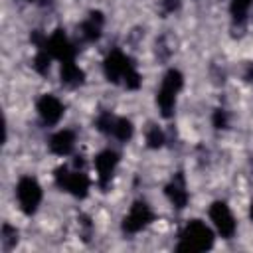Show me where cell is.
Segmentation results:
<instances>
[{"instance_id":"6da1fadb","label":"cell","mask_w":253,"mask_h":253,"mask_svg":"<svg viewBox=\"0 0 253 253\" xmlns=\"http://www.w3.org/2000/svg\"><path fill=\"white\" fill-rule=\"evenodd\" d=\"M213 245V235L210 231V227L198 219L190 221L182 235H180V251H206Z\"/></svg>"},{"instance_id":"7a4b0ae2","label":"cell","mask_w":253,"mask_h":253,"mask_svg":"<svg viewBox=\"0 0 253 253\" xmlns=\"http://www.w3.org/2000/svg\"><path fill=\"white\" fill-rule=\"evenodd\" d=\"M18 202H20V208L26 211V213H34L36 208L40 206V200H42V188L40 184L30 178V176H24L20 182H18Z\"/></svg>"},{"instance_id":"3957f363","label":"cell","mask_w":253,"mask_h":253,"mask_svg":"<svg viewBox=\"0 0 253 253\" xmlns=\"http://www.w3.org/2000/svg\"><path fill=\"white\" fill-rule=\"evenodd\" d=\"M55 178L61 188H65L67 192H71L77 198H83L89 190V178L83 172H69L67 168H57Z\"/></svg>"},{"instance_id":"277c9868","label":"cell","mask_w":253,"mask_h":253,"mask_svg":"<svg viewBox=\"0 0 253 253\" xmlns=\"http://www.w3.org/2000/svg\"><path fill=\"white\" fill-rule=\"evenodd\" d=\"M152 221V211H150V208L144 204V202H136L132 208H130V211L125 215V219H123V229L126 231V233H136V231H140L144 225H148Z\"/></svg>"},{"instance_id":"5b68a950","label":"cell","mask_w":253,"mask_h":253,"mask_svg":"<svg viewBox=\"0 0 253 253\" xmlns=\"http://www.w3.org/2000/svg\"><path fill=\"white\" fill-rule=\"evenodd\" d=\"M210 217H211L213 225L217 227V231H219L223 237H231V235L235 233V219H233L229 208H227L223 202L211 204V208H210Z\"/></svg>"},{"instance_id":"8992f818","label":"cell","mask_w":253,"mask_h":253,"mask_svg":"<svg viewBox=\"0 0 253 253\" xmlns=\"http://www.w3.org/2000/svg\"><path fill=\"white\" fill-rule=\"evenodd\" d=\"M43 47L49 51L51 57L61 59V61H71L73 55H75V49H73V45L69 43V40L65 38L63 32H55V34L45 42Z\"/></svg>"},{"instance_id":"52a82bcc","label":"cell","mask_w":253,"mask_h":253,"mask_svg":"<svg viewBox=\"0 0 253 253\" xmlns=\"http://www.w3.org/2000/svg\"><path fill=\"white\" fill-rule=\"evenodd\" d=\"M130 67H134V65H132L130 59H128L126 55H123L121 51H113V53H109V57L105 59V75H107L109 81H119V79H123L125 73H126Z\"/></svg>"},{"instance_id":"ba28073f","label":"cell","mask_w":253,"mask_h":253,"mask_svg":"<svg viewBox=\"0 0 253 253\" xmlns=\"http://www.w3.org/2000/svg\"><path fill=\"white\" fill-rule=\"evenodd\" d=\"M38 113H40V117L43 119V123L55 125V123L61 119V115H63V105H61V101H59L57 97H53V95H43V97L38 101Z\"/></svg>"},{"instance_id":"9c48e42d","label":"cell","mask_w":253,"mask_h":253,"mask_svg":"<svg viewBox=\"0 0 253 253\" xmlns=\"http://www.w3.org/2000/svg\"><path fill=\"white\" fill-rule=\"evenodd\" d=\"M117 162H119V156H117V152H113V150H103V152L95 158V168H97V174H99V182H101L103 186L111 180Z\"/></svg>"},{"instance_id":"30bf717a","label":"cell","mask_w":253,"mask_h":253,"mask_svg":"<svg viewBox=\"0 0 253 253\" xmlns=\"http://www.w3.org/2000/svg\"><path fill=\"white\" fill-rule=\"evenodd\" d=\"M73 146H75V134H73L71 130H59V132H55V134L51 136V140H49L51 152H55V154H59V156L69 154V152L73 150Z\"/></svg>"},{"instance_id":"8fae6325","label":"cell","mask_w":253,"mask_h":253,"mask_svg":"<svg viewBox=\"0 0 253 253\" xmlns=\"http://www.w3.org/2000/svg\"><path fill=\"white\" fill-rule=\"evenodd\" d=\"M101 28H103V14L101 12H91L89 18L81 24V36L87 42H95L101 36Z\"/></svg>"},{"instance_id":"7c38bea8","label":"cell","mask_w":253,"mask_h":253,"mask_svg":"<svg viewBox=\"0 0 253 253\" xmlns=\"http://www.w3.org/2000/svg\"><path fill=\"white\" fill-rule=\"evenodd\" d=\"M166 194H168L170 202H172L176 208H184L186 202H188V192H186V186H184V178H182V176H176V178L168 184Z\"/></svg>"},{"instance_id":"4fadbf2b","label":"cell","mask_w":253,"mask_h":253,"mask_svg":"<svg viewBox=\"0 0 253 253\" xmlns=\"http://www.w3.org/2000/svg\"><path fill=\"white\" fill-rule=\"evenodd\" d=\"M61 81L67 85H79L83 81V71L73 63V59L61 63Z\"/></svg>"},{"instance_id":"5bb4252c","label":"cell","mask_w":253,"mask_h":253,"mask_svg":"<svg viewBox=\"0 0 253 253\" xmlns=\"http://www.w3.org/2000/svg\"><path fill=\"white\" fill-rule=\"evenodd\" d=\"M174 99H176V93L174 91H170L166 87H160V91L156 95V103H158V107H160V111H162L164 117H170L172 115V111H174Z\"/></svg>"},{"instance_id":"9a60e30c","label":"cell","mask_w":253,"mask_h":253,"mask_svg":"<svg viewBox=\"0 0 253 253\" xmlns=\"http://www.w3.org/2000/svg\"><path fill=\"white\" fill-rule=\"evenodd\" d=\"M111 134L117 136L119 140H128L132 136V125H130V121H126V119H115L113 121Z\"/></svg>"},{"instance_id":"2e32d148","label":"cell","mask_w":253,"mask_h":253,"mask_svg":"<svg viewBox=\"0 0 253 253\" xmlns=\"http://www.w3.org/2000/svg\"><path fill=\"white\" fill-rule=\"evenodd\" d=\"M249 6H251V0H231V14L237 22H243L247 12H249Z\"/></svg>"},{"instance_id":"e0dca14e","label":"cell","mask_w":253,"mask_h":253,"mask_svg":"<svg viewBox=\"0 0 253 253\" xmlns=\"http://www.w3.org/2000/svg\"><path fill=\"white\" fill-rule=\"evenodd\" d=\"M146 142H148L150 148H158V146H162V142H164V134H162V130H160L158 126H150L148 132H146Z\"/></svg>"},{"instance_id":"ac0fdd59","label":"cell","mask_w":253,"mask_h":253,"mask_svg":"<svg viewBox=\"0 0 253 253\" xmlns=\"http://www.w3.org/2000/svg\"><path fill=\"white\" fill-rule=\"evenodd\" d=\"M18 241V233H16V229H12L8 223L2 227V245H4V249H10L14 243Z\"/></svg>"},{"instance_id":"d6986e66","label":"cell","mask_w":253,"mask_h":253,"mask_svg":"<svg viewBox=\"0 0 253 253\" xmlns=\"http://www.w3.org/2000/svg\"><path fill=\"white\" fill-rule=\"evenodd\" d=\"M123 81H125L126 89H138V85H140V75H138V71H136L134 67H130V69L125 73Z\"/></svg>"},{"instance_id":"ffe728a7","label":"cell","mask_w":253,"mask_h":253,"mask_svg":"<svg viewBox=\"0 0 253 253\" xmlns=\"http://www.w3.org/2000/svg\"><path fill=\"white\" fill-rule=\"evenodd\" d=\"M213 125H215L217 128H225V126H227V115H225V111L217 109V111L213 113Z\"/></svg>"},{"instance_id":"44dd1931","label":"cell","mask_w":253,"mask_h":253,"mask_svg":"<svg viewBox=\"0 0 253 253\" xmlns=\"http://www.w3.org/2000/svg\"><path fill=\"white\" fill-rule=\"evenodd\" d=\"M162 6H164L166 12H174V10H178L180 0H162Z\"/></svg>"},{"instance_id":"7402d4cb","label":"cell","mask_w":253,"mask_h":253,"mask_svg":"<svg viewBox=\"0 0 253 253\" xmlns=\"http://www.w3.org/2000/svg\"><path fill=\"white\" fill-rule=\"evenodd\" d=\"M249 215H251V219H253V202H251V208H249Z\"/></svg>"}]
</instances>
